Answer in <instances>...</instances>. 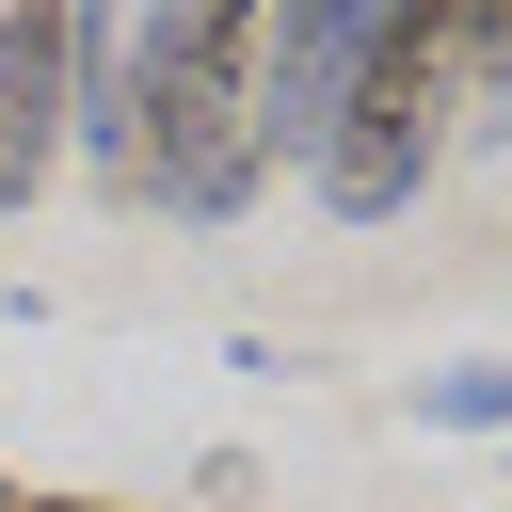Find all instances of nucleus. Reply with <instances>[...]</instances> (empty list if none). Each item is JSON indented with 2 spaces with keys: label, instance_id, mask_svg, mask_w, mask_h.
<instances>
[{
  "label": "nucleus",
  "instance_id": "1",
  "mask_svg": "<svg viewBox=\"0 0 512 512\" xmlns=\"http://www.w3.org/2000/svg\"><path fill=\"white\" fill-rule=\"evenodd\" d=\"M112 80H128V208L176 224H240L256 208V0H160L112 16Z\"/></svg>",
  "mask_w": 512,
  "mask_h": 512
},
{
  "label": "nucleus",
  "instance_id": "2",
  "mask_svg": "<svg viewBox=\"0 0 512 512\" xmlns=\"http://www.w3.org/2000/svg\"><path fill=\"white\" fill-rule=\"evenodd\" d=\"M432 160H448V64H432V0H384V48H368V80L336 96V128H320V208L336 224H400L416 192H432Z\"/></svg>",
  "mask_w": 512,
  "mask_h": 512
},
{
  "label": "nucleus",
  "instance_id": "3",
  "mask_svg": "<svg viewBox=\"0 0 512 512\" xmlns=\"http://www.w3.org/2000/svg\"><path fill=\"white\" fill-rule=\"evenodd\" d=\"M368 48H384V0H272L256 16V160H320Z\"/></svg>",
  "mask_w": 512,
  "mask_h": 512
},
{
  "label": "nucleus",
  "instance_id": "4",
  "mask_svg": "<svg viewBox=\"0 0 512 512\" xmlns=\"http://www.w3.org/2000/svg\"><path fill=\"white\" fill-rule=\"evenodd\" d=\"M64 160V0H0V224Z\"/></svg>",
  "mask_w": 512,
  "mask_h": 512
},
{
  "label": "nucleus",
  "instance_id": "5",
  "mask_svg": "<svg viewBox=\"0 0 512 512\" xmlns=\"http://www.w3.org/2000/svg\"><path fill=\"white\" fill-rule=\"evenodd\" d=\"M416 416H432V432H512V352H480V368L416 384Z\"/></svg>",
  "mask_w": 512,
  "mask_h": 512
},
{
  "label": "nucleus",
  "instance_id": "6",
  "mask_svg": "<svg viewBox=\"0 0 512 512\" xmlns=\"http://www.w3.org/2000/svg\"><path fill=\"white\" fill-rule=\"evenodd\" d=\"M16 512H96V496H16Z\"/></svg>",
  "mask_w": 512,
  "mask_h": 512
},
{
  "label": "nucleus",
  "instance_id": "7",
  "mask_svg": "<svg viewBox=\"0 0 512 512\" xmlns=\"http://www.w3.org/2000/svg\"><path fill=\"white\" fill-rule=\"evenodd\" d=\"M0 512H16V480H0Z\"/></svg>",
  "mask_w": 512,
  "mask_h": 512
}]
</instances>
